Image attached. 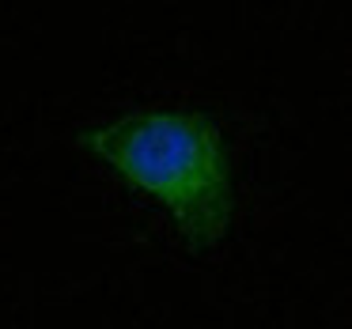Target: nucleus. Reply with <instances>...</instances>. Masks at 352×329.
<instances>
[{"label": "nucleus", "instance_id": "f257e3e1", "mask_svg": "<svg viewBox=\"0 0 352 329\" xmlns=\"http://www.w3.org/2000/svg\"><path fill=\"white\" fill-rule=\"evenodd\" d=\"M84 144L122 178L152 193L201 250L231 223L228 152L212 117L182 110L129 114L84 133Z\"/></svg>", "mask_w": 352, "mask_h": 329}]
</instances>
